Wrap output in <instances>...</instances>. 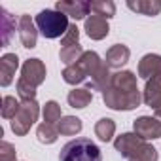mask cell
<instances>
[{
    "instance_id": "obj_1",
    "label": "cell",
    "mask_w": 161,
    "mask_h": 161,
    "mask_svg": "<svg viewBox=\"0 0 161 161\" xmlns=\"http://www.w3.org/2000/svg\"><path fill=\"white\" fill-rule=\"evenodd\" d=\"M59 161H103V153L89 138H76L63 146Z\"/></svg>"
},
{
    "instance_id": "obj_2",
    "label": "cell",
    "mask_w": 161,
    "mask_h": 161,
    "mask_svg": "<svg viewBox=\"0 0 161 161\" xmlns=\"http://www.w3.org/2000/svg\"><path fill=\"white\" fill-rule=\"evenodd\" d=\"M36 27L38 31L44 34V38H59V36H64L66 31H68V17L57 10H42L38 15H36Z\"/></svg>"
},
{
    "instance_id": "obj_3",
    "label": "cell",
    "mask_w": 161,
    "mask_h": 161,
    "mask_svg": "<svg viewBox=\"0 0 161 161\" xmlns=\"http://www.w3.org/2000/svg\"><path fill=\"white\" fill-rule=\"evenodd\" d=\"M103 101L108 108L112 110H133L140 104L142 101V95L140 91H135V93H123L112 86H108L104 91H103Z\"/></svg>"
},
{
    "instance_id": "obj_4",
    "label": "cell",
    "mask_w": 161,
    "mask_h": 161,
    "mask_svg": "<svg viewBox=\"0 0 161 161\" xmlns=\"http://www.w3.org/2000/svg\"><path fill=\"white\" fill-rule=\"evenodd\" d=\"M38 114H40V104L36 101H27V103H21V108L19 112L14 116L12 119V131L17 135V136H25L31 127L34 125V121L38 119Z\"/></svg>"
},
{
    "instance_id": "obj_5",
    "label": "cell",
    "mask_w": 161,
    "mask_h": 161,
    "mask_svg": "<svg viewBox=\"0 0 161 161\" xmlns=\"http://www.w3.org/2000/svg\"><path fill=\"white\" fill-rule=\"evenodd\" d=\"M144 144H146V140L140 138L136 133H123L114 140V148L127 159H131Z\"/></svg>"
},
{
    "instance_id": "obj_6",
    "label": "cell",
    "mask_w": 161,
    "mask_h": 161,
    "mask_svg": "<svg viewBox=\"0 0 161 161\" xmlns=\"http://www.w3.org/2000/svg\"><path fill=\"white\" fill-rule=\"evenodd\" d=\"M55 10L64 14L66 17H74L78 21V19H87L91 6H89V2H84V0H59L55 4Z\"/></svg>"
},
{
    "instance_id": "obj_7",
    "label": "cell",
    "mask_w": 161,
    "mask_h": 161,
    "mask_svg": "<svg viewBox=\"0 0 161 161\" xmlns=\"http://www.w3.org/2000/svg\"><path fill=\"white\" fill-rule=\"evenodd\" d=\"M21 80H25L27 84L38 87L40 84H44V80H46V64L40 59L25 61V64L21 68Z\"/></svg>"
},
{
    "instance_id": "obj_8",
    "label": "cell",
    "mask_w": 161,
    "mask_h": 161,
    "mask_svg": "<svg viewBox=\"0 0 161 161\" xmlns=\"http://www.w3.org/2000/svg\"><path fill=\"white\" fill-rule=\"evenodd\" d=\"M133 127H135V133L144 140H153L161 136V121L157 118L140 116L138 119H135Z\"/></svg>"
},
{
    "instance_id": "obj_9",
    "label": "cell",
    "mask_w": 161,
    "mask_h": 161,
    "mask_svg": "<svg viewBox=\"0 0 161 161\" xmlns=\"http://www.w3.org/2000/svg\"><path fill=\"white\" fill-rule=\"evenodd\" d=\"M36 23L31 19V15H21L19 17V40L23 44V47L32 49L36 47V40H38V31H36Z\"/></svg>"
},
{
    "instance_id": "obj_10",
    "label": "cell",
    "mask_w": 161,
    "mask_h": 161,
    "mask_svg": "<svg viewBox=\"0 0 161 161\" xmlns=\"http://www.w3.org/2000/svg\"><path fill=\"white\" fill-rule=\"evenodd\" d=\"M142 101L150 108H153V112L161 110V74L146 82V87L142 91Z\"/></svg>"
},
{
    "instance_id": "obj_11",
    "label": "cell",
    "mask_w": 161,
    "mask_h": 161,
    "mask_svg": "<svg viewBox=\"0 0 161 161\" xmlns=\"http://www.w3.org/2000/svg\"><path fill=\"white\" fill-rule=\"evenodd\" d=\"M19 68V57L15 53H6L0 59V86L8 87L15 76V70Z\"/></svg>"
},
{
    "instance_id": "obj_12",
    "label": "cell",
    "mask_w": 161,
    "mask_h": 161,
    "mask_svg": "<svg viewBox=\"0 0 161 161\" xmlns=\"http://www.w3.org/2000/svg\"><path fill=\"white\" fill-rule=\"evenodd\" d=\"M159 74H161V55H155V53L144 55L138 63V76L148 82V80H152Z\"/></svg>"
},
{
    "instance_id": "obj_13",
    "label": "cell",
    "mask_w": 161,
    "mask_h": 161,
    "mask_svg": "<svg viewBox=\"0 0 161 161\" xmlns=\"http://www.w3.org/2000/svg\"><path fill=\"white\" fill-rule=\"evenodd\" d=\"M110 32V27H108V19L101 17V15H89L86 19V34L91 38V40H103L106 38Z\"/></svg>"
},
{
    "instance_id": "obj_14",
    "label": "cell",
    "mask_w": 161,
    "mask_h": 161,
    "mask_svg": "<svg viewBox=\"0 0 161 161\" xmlns=\"http://www.w3.org/2000/svg\"><path fill=\"white\" fill-rule=\"evenodd\" d=\"M110 86L116 87V89H119V91H123V93H135V91H138L136 76H135L131 70H121V72L112 74Z\"/></svg>"
},
{
    "instance_id": "obj_15",
    "label": "cell",
    "mask_w": 161,
    "mask_h": 161,
    "mask_svg": "<svg viewBox=\"0 0 161 161\" xmlns=\"http://www.w3.org/2000/svg\"><path fill=\"white\" fill-rule=\"evenodd\" d=\"M129 57H131V51H129V47L127 46H123V44H114L108 51H106V66L108 68H121L123 64H127V61H129Z\"/></svg>"
},
{
    "instance_id": "obj_16",
    "label": "cell",
    "mask_w": 161,
    "mask_h": 161,
    "mask_svg": "<svg viewBox=\"0 0 161 161\" xmlns=\"http://www.w3.org/2000/svg\"><path fill=\"white\" fill-rule=\"evenodd\" d=\"M127 8L136 12V14H142V15H157L161 12V2L159 0H129L127 2Z\"/></svg>"
},
{
    "instance_id": "obj_17",
    "label": "cell",
    "mask_w": 161,
    "mask_h": 161,
    "mask_svg": "<svg viewBox=\"0 0 161 161\" xmlns=\"http://www.w3.org/2000/svg\"><path fill=\"white\" fill-rule=\"evenodd\" d=\"M110 82H112V74L108 72V66H106V63H103L99 68H97V72L89 78V87L87 89H95V91H104L108 86H110Z\"/></svg>"
},
{
    "instance_id": "obj_18",
    "label": "cell",
    "mask_w": 161,
    "mask_h": 161,
    "mask_svg": "<svg viewBox=\"0 0 161 161\" xmlns=\"http://www.w3.org/2000/svg\"><path fill=\"white\" fill-rule=\"evenodd\" d=\"M76 64L87 74V78H91V76L97 72V68L103 64V61H101V57H99L95 51H86L82 57H80V61H78Z\"/></svg>"
},
{
    "instance_id": "obj_19",
    "label": "cell",
    "mask_w": 161,
    "mask_h": 161,
    "mask_svg": "<svg viewBox=\"0 0 161 161\" xmlns=\"http://www.w3.org/2000/svg\"><path fill=\"white\" fill-rule=\"evenodd\" d=\"M82 127H84L82 119L76 118V116H64V118H61V121L57 123L59 133L64 135V136H74V135H78L80 131H82Z\"/></svg>"
},
{
    "instance_id": "obj_20",
    "label": "cell",
    "mask_w": 161,
    "mask_h": 161,
    "mask_svg": "<svg viewBox=\"0 0 161 161\" xmlns=\"http://www.w3.org/2000/svg\"><path fill=\"white\" fill-rule=\"evenodd\" d=\"M66 101H68V104L72 108H86L93 101V93L89 89H72L68 93Z\"/></svg>"
},
{
    "instance_id": "obj_21",
    "label": "cell",
    "mask_w": 161,
    "mask_h": 161,
    "mask_svg": "<svg viewBox=\"0 0 161 161\" xmlns=\"http://www.w3.org/2000/svg\"><path fill=\"white\" fill-rule=\"evenodd\" d=\"M114 133H116V123H114V119H110V118H101V119L95 123V135L99 136V140L110 142V140L114 138Z\"/></svg>"
},
{
    "instance_id": "obj_22",
    "label": "cell",
    "mask_w": 161,
    "mask_h": 161,
    "mask_svg": "<svg viewBox=\"0 0 161 161\" xmlns=\"http://www.w3.org/2000/svg\"><path fill=\"white\" fill-rule=\"evenodd\" d=\"M59 129H57V125L55 123H47V121H44L42 125H38V129H36V136H38V140L42 142V144H53L57 138H59Z\"/></svg>"
},
{
    "instance_id": "obj_23",
    "label": "cell",
    "mask_w": 161,
    "mask_h": 161,
    "mask_svg": "<svg viewBox=\"0 0 161 161\" xmlns=\"http://www.w3.org/2000/svg\"><path fill=\"white\" fill-rule=\"evenodd\" d=\"M84 53H86V51L82 49V46H80V44H74V46H64V47H61L59 57H61V61H63L66 66H72L74 63L80 61V57H82Z\"/></svg>"
},
{
    "instance_id": "obj_24",
    "label": "cell",
    "mask_w": 161,
    "mask_h": 161,
    "mask_svg": "<svg viewBox=\"0 0 161 161\" xmlns=\"http://www.w3.org/2000/svg\"><path fill=\"white\" fill-rule=\"evenodd\" d=\"M89 6L95 15H101L104 19H110L116 15V4L112 0H95V2H89Z\"/></svg>"
},
{
    "instance_id": "obj_25",
    "label": "cell",
    "mask_w": 161,
    "mask_h": 161,
    "mask_svg": "<svg viewBox=\"0 0 161 161\" xmlns=\"http://www.w3.org/2000/svg\"><path fill=\"white\" fill-rule=\"evenodd\" d=\"M0 29H2V46H8V42H10V36H12V32L15 31V19L2 8L0 10Z\"/></svg>"
},
{
    "instance_id": "obj_26",
    "label": "cell",
    "mask_w": 161,
    "mask_h": 161,
    "mask_svg": "<svg viewBox=\"0 0 161 161\" xmlns=\"http://www.w3.org/2000/svg\"><path fill=\"white\" fill-rule=\"evenodd\" d=\"M63 80H64L66 84H70V86H76V84L86 82V80H87V74L74 63L72 66H66V68L63 70Z\"/></svg>"
},
{
    "instance_id": "obj_27",
    "label": "cell",
    "mask_w": 161,
    "mask_h": 161,
    "mask_svg": "<svg viewBox=\"0 0 161 161\" xmlns=\"http://www.w3.org/2000/svg\"><path fill=\"white\" fill-rule=\"evenodd\" d=\"M42 114H44V121H47V123H55V121L59 123L61 118H63L61 106H59V103H55V101H47V103L44 104Z\"/></svg>"
},
{
    "instance_id": "obj_28",
    "label": "cell",
    "mask_w": 161,
    "mask_h": 161,
    "mask_svg": "<svg viewBox=\"0 0 161 161\" xmlns=\"http://www.w3.org/2000/svg\"><path fill=\"white\" fill-rule=\"evenodd\" d=\"M21 108V103L15 101V97H10L6 95L2 99V118H8V119H14V116L19 112Z\"/></svg>"
},
{
    "instance_id": "obj_29",
    "label": "cell",
    "mask_w": 161,
    "mask_h": 161,
    "mask_svg": "<svg viewBox=\"0 0 161 161\" xmlns=\"http://www.w3.org/2000/svg\"><path fill=\"white\" fill-rule=\"evenodd\" d=\"M17 95H19V99L23 101V103H27V101H36V87L34 86H31V84H27L25 80H17Z\"/></svg>"
},
{
    "instance_id": "obj_30",
    "label": "cell",
    "mask_w": 161,
    "mask_h": 161,
    "mask_svg": "<svg viewBox=\"0 0 161 161\" xmlns=\"http://www.w3.org/2000/svg\"><path fill=\"white\" fill-rule=\"evenodd\" d=\"M129 161H157V150L152 146V144H144Z\"/></svg>"
},
{
    "instance_id": "obj_31",
    "label": "cell",
    "mask_w": 161,
    "mask_h": 161,
    "mask_svg": "<svg viewBox=\"0 0 161 161\" xmlns=\"http://www.w3.org/2000/svg\"><path fill=\"white\" fill-rule=\"evenodd\" d=\"M0 161H17L15 148L10 142H6V140L0 142Z\"/></svg>"
},
{
    "instance_id": "obj_32",
    "label": "cell",
    "mask_w": 161,
    "mask_h": 161,
    "mask_svg": "<svg viewBox=\"0 0 161 161\" xmlns=\"http://www.w3.org/2000/svg\"><path fill=\"white\" fill-rule=\"evenodd\" d=\"M78 40H80V29H78L76 25H70L68 31H66V34L61 38V47H64V46H74V44H78Z\"/></svg>"
},
{
    "instance_id": "obj_33",
    "label": "cell",
    "mask_w": 161,
    "mask_h": 161,
    "mask_svg": "<svg viewBox=\"0 0 161 161\" xmlns=\"http://www.w3.org/2000/svg\"><path fill=\"white\" fill-rule=\"evenodd\" d=\"M155 118H157V119L161 121V110H157V112H155Z\"/></svg>"
}]
</instances>
